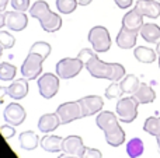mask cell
I'll list each match as a JSON object with an SVG mask.
<instances>
[{"label": "cell", "instance_id": "6da1fadb", "mask_svg": "<svg viewBox=\"0 0 160 158\" xmlns=\"http://www.w3.org/2000/svg\"><path fill=\"white\" fill-rule=\"evenodd\" d=\"M84 62V67L94 78H104L108 81H121L125 77V67L121 63H105L97 56L96 50L82 49L78 55Z\"/></svg>", "mask_w": 160, "mask_h": 158}, {"label": "cell", "instance_id": "7a4b0ae2", "mask_svg": "<svg viewBox=\"0 0 160 158\" xmlns=\"http://www.w3.org/2000/svg\"><path fill=\"white\" fill-rule=\"evenodd\" d=\"M96 125L105 134V142L111 147H119L125 142V132L119 126L118 116L110 111H101L96 118Z\"/></svg>", "mask_w": 160, "mask_h": 158}, {"label": "cell", "instance_id": "3957f363", "mask_svg": "<svg viewBox=\"0 0 160 158\" xmlns=\"http://www.w3.org/2000/svg\"><path fill=\"white\" fill-rule=\"evenodd\" d=\"M31 17L37 18L45 32H56L62 27V18L59 14H55L49 8L47 2L37 0L30 8Z\"/></svg>", "mask_w": 160, "mask_h": 158}, {"label": "cell", "instance_id": "277c9868", "mask_svg": "<svg viewBox=\"0 0 160 158\" xmlns=\"http://www.w3.org/2000/svg\"><path fill=\"white\" fill-rule=\"evenodd\" d=\"M88 42L93 46V50H96L97 53H102L110 50L111 48V36L110 31L102 25H96L88 31L87 35Z\"/></svg>", "mask_w": 160, "mask_h": 158}, {"label": "cell", "instance_id": "5b68a950", "mask_svg": "<svg viewBox=\"0 0 160 158\" xmlns=\"http://www.w3.org/2000/svg\"><path fill=\"white\" fill-rule=\"evenodd\" d=\"M138 105L139 102L135 100L133 95L119 98V101L117 102V106H115L118 119L124 123L133 122L136 119V116H138Z\"/></svg>", "mask_w": 160, "mask_h": 158}, {"label": "cell", "instance_id": "8992f818", "mask_svg": "<svg viewBox=\"0 0 160 158\" xmlns=\"http://www.w3.org/2000/svg\"><path fill=\"white\" fill-rule=\"evenodd\" d=\"M84 67V62L79 58H65L56 63V74L63 80L76 77Z\"/></svg>", "mask_w": 160, "mask_h": 158}, {"label": "cell", "instance_id": "52a82bcc", "mask_svg": "<svg viewBox=\"0 0 160 158\" xmlns=\"http://www.w3.org/2000/svg\"><path fill=\"white\" fill-rule=\"evenodd\" d=\"M45 59L41 55L28 52L25 60L22 62L21 66V74L27 80H37L42 74V63Z\"/></svg>", "mask_w": 160, "mask_h": 158}, {"label": "cell", "instance_id": "ba28073f", "mask_svg": "<svg viewBox=\"0 0 160 158\" xmlns=\"http://www.w3.org/2000/svg\"><path fill=\"white\" fill-rule=\"evenodd\" d=\"M38 90L39 94L45 100H51L58 94L59 90V76L53 73H44L38 77Z\"/></svg>", "mask_w": 160, "mask_h": 158}, {"label": "cell", "instance_id": "9c48e42d", "mask_svg": "<svg viewBox=\"0 0 160 158\" xmlns=\"http://www.w3.org/2000/svg\"><path fill=\"white\" fill-rule=\"evenodd\" d=\"M56 114H58L62 125H68V123H72L73 120L83 118L79 101H69V102L61 104L56 109Z\"/></svg>", "mask_w": 160, "mask_h": 158}, {"label": "cell", "instance_id": "30bf717a", "mask_svg": "<svg viewBox=\"0 0 160 158\" xmlns=\"http://www.w3.org/2000/svg\"><path fill=\"white\" fill-rule=\"evenodd\" d=\"M79 104H80V108H82L83 118L100 114L102 106H104V101H102V98L98 97V95H87V97H83L79 100Z\"/></svg>", "mask_w": 160, "mask_h": 158}, {"label": "cell", "instance_id": "8fae6325", "mask_svg": "<svg viewBox=\"0 0 160 158\" xmlns=\"http://www.w3.org/2000/svg\"><path fill=\"white\" fill-rule=\"evenodd\" d=\"M3 116L7 125L11 126H20L22 122L25 120V109L22 108L20 104L17 102H11L6 106L4 112H3Z\"/></svg>", "mask_w": 160, "mask_h": 158}, {"label": "cell", "instance_id": "7c38bea8", "mask_svg": "<svg viewBox=\"0 0 160 158\" xmlns=\"http://www.w3.org/2000/svg\"><path fill=\"white\" fill-rule=\"evenodd\" d=\"M28 25V17L22 11H7L6 13V27L11 31H22Z\"/></svg>", "mask_w": 160, "mask_h": 158}, {"label": "cell", "instance_id": "4fadbf2b", "mask_svg": "<svg viewBox=\"0 0 160 158\" xmlns=\"http://www.w3.org/2000/svg\"><path fill=\"white\" fill-rule=\"evenodd\" d=\"M135 8L143 17L158 18L160 16V2L158 0H138L135 3Z\"/></svg>", "mask_w": 160, "mask_h": 158}, {"label": "cell", "instance_id": "5bb4252c", "mask_svg": "<svg viewBox=\"0 0 160 158\" xmlns=\"http://www.w3.org/2000/svg\"><path fill=\"white\" fill-rule=\"evenodd\" d=\"M86 147L83 144L82 137L79 136H68L63 139V146H62V151L66 154H72V156H78L82 158L83 153H84Z\"/></svg>", "mask_w": 160, "mask_h": 158}, {"label": "cell", "instance_id": "9a60e30c", "mask_svg": "<svg viewBox=\"0 0 160 158\" xmlns=\"http://www.w3.org/2000/svg\"><path fill=\"white\" fill-rule=\"evenodd\" d=\"M138 34V31H131L125 27H121L118 35H117V45L121 49H132L136 45Z\"/></svg>", "mask_w": 160, "mask_h": 158}, {"label": "cell", "instance_id": "2e32d148", "mask_svg": "<svg viewBox=\"0 0 160 158\" xmlns=\"http://www.w3.org/2000/svg\"><path fill=\"white\" fill-rule=\"evenodd\" d=\"M142 25H143V16L136 10L135 7L129 10L122 18V27L128 28L131 31H141Z\"/></svg>", "mask_w": 160, "mask_h": 158}, {"label": "cell", "instance_id": "e0dca14e", "mask_svg": "<svg viewBox=\"0 0 160 158\" xmlns=\"http://www.w3.org/2000/svg\"><path fill=\"white\" fill-rule=\"evenodd\" d=\"M61 123V119H59L58 114H45L39 118L38 120V129L42 132V133H51V132L56 130L59 128Z\"/></svg>", "mask_w": 160, "mask_h": 158}, {"label": "cell", "instance_id": "ac0fdd59", "mask_svg": "<svg viewBox=\"0 0 160 158\" xmlns=\"http://www.w3.org/2000/svg\"><path fill=\"white\" fill-rule=\"evenodd\" d=\"M132 95L135 97V100L139 102V105H141V104L142 105H145V104H152L153 101L156 100L155 90H153L150 86L145 84V83H141V86L138 87V90H136Z\"/></svg>", "mask_w": 160, "mask_h": 158}, {"label": "cell", "instance_id": "d6986e66", "mask_svg": "<svg viewBox=\"0 0 160 158\" xmlns=\"http://www.w3.org/2000/svg\"><path fill=\"white\" fill-rule=\"evenodd\" d=\"M28 94V81L27 78H18L8 86V97L13 100H22Z\"/></svg>", "mask_w": 160, "mask_h": 158}, {"label": "cell", "instance_id": "ffe728a7", "mask_svg": "<svg viewBox=\"0 0 160 158\" xmlns=\"http://www.w3.org/2000/svg\"><path fill=\"white\" fill-rule=\"evenodd\" d=\"M41 147L48 153H59L62 151V146H63V137L61 136H53V134H47L41 139L39 142Z\"/></svg>", "mask_w": 160, "mask_h": 158}, {"label": "cell", "instance_id": "44dd1931", "mask_svg": "<svg viewBox=\"0 0 160 158\" xmlns=\"http://www.w3.org/2000/svg\"><path fill=\"white\" fill-rule=\"evenodd\" d=\"M139 35L149 44H158L160 41V27L158 24H152V22L143 24L139 31Z\"/></svg>", "mask_w": 160, "mask_h": 158}, {"label": "cell", "instance_id": "7402d4cb", "mask_svg": "<svg viewBox=\"0 0 160 158\" xmlns=\"http://www.w3.org/2000/svg\"><path fill=\"white\" fill-rule=\"evenodd\" d=\"M39 137L37 133L31 130H27V132H22L20 133V137H18V143H20V147L22 150H27V151H31V150H35L39 144Z\"/></svg>", "mask_w": 160, "mask_h": 158}, {"label": "cell", "instance_id": "603a6c76", "mask_svg": "<svg viewBox=\"0 0 160 158\" xmlns=\"http://www.w3.org/2000/svg\"><path fill=\"white\" fill-rule=\"evenodd\" d=\"M133 56L141 63H153L158 59V52L148 46H136L133 49Z\"/></svg>", "mask_w": 160, "mask_h": 158}, {"label": "cell", "instance_id": "cb8c5ba5", "mask_svg": "<svg viewBox=\"0 0 160 158\" xmlns=\"http://www.w3.org/2000/svg\"><path fill=\"white\" fill-rule=\"evenodd\" d=\"M119 86H121L124 94H131L132 95L133 92L138 90V87L141 86V81H139V78L136 77L135 74H128V76H125L121 81H119Z\"/></svg>", "mask_w": 160, "mask_h": 158}, {"label": "cell", "instance_id": "d4e9b609", "mask_svg": "<svg viewBox=\"0 0 160 158\" xmlns=\"http://www.w3.org/2000/svg\"><path fill=\"white\" fill-rule=\"evenodd\" d=\"M145 146L139 137H133L127 143V154L129 158H138L143 154Z\"/></svg>", "mask_w": 160, "mask_h": 158}, {"label": "cell", "instance_id": "484cf974", "mask_svg": "<svg viewBox=\"0 0 160 158\" xmlns=\"http://www.w3.org/2000/svg\"><path fill=\"white\" fill-rule=\"evenodd\" d=\"M143 130L155 137L160 136V118H156V116L148 118L143 123Z\"/></svg>", "mask_w": 160, "mask_h": 158}, {"label": "cell", "instance_id": "4316f807", "mask_svg": "<svg viewBox=\"0 0 160 158\" xmlns=\"http://www.w3.org/2000/svg\"><path fill=\"white\" fill-rule=\"evenodd\" d=\"M17 69L16 66L7 63V62H2L0 63V80L2 81H11L16 77Z\"/></svg>", "mask_w": 160, "mask_h": 158}, {"label": "cell", "instance_id": "83f0119b", "mask_svg": "<svg viewBox=\"0 0 160 158\" xmlns=\"http://www.w3.org/2000/svg\"><path fill=\"white\" fill-rule=\"evenodd\" d=\"M78 4V0H56V8L62 14H72L76 10Z\"/></svg>", "mask_w": 160, "mask_h": 158}, {"label": "cell", "instance_id": "f1b7e54d", "mask_svg": "<svg viewBox=\"0 0 160 158\" xmlns=\"http://www.w3.org/2000/svg\"><path fill=\"white\" fill-rule=\"evenodd\" d=\"M30 52L31 53H37V55H41L44 59H47L51 53V45L48 42L44 41H38V42H34L30 48Z\"/></svg>", "mask_w": 160, "mask_h": 158}, {"label": "cell", "instance_id": "f546056e", "mask_svg": "<svg viewBox=\"0 0 160 158\" xmlns=\"http://www.w3.org/2000/svg\"><path fill=\"white\" fill-rule=\"evenodd\" d=\"M105 98L108 100H114V98H121L124 95L121 86H119V81H112L110 86L105 88Z\"/></svg>", "mask_w": 160, "mask_h": 158}, {"label": "cell", "instance_id": "4dcf8cb0", "mask_svg": "<svg viewBox=\"0 0 160 158\" xmlns=\"http://www.w3.org/2000/svg\"><path fill=\"white\" fill-rule=\"evenodd\" d=\"M16 44V38L7 31H0V45L4 49H11Z\"/></svg>", "mask_w": 160, "mask_h": 158}, {"label": "cell", "instance_id": "1f68e13d", "mask_svg": "<svg viewBox=\"0 0 160 158\" xmlns=\"http://www.w3.org/2000/svg\"><path fill=\"white\" fill-rule=\"evenodd\" d=\"M10 4L14 10L17 11H22L25 13L27 10L31 8V4H30V0H10Z\"/></svg>", "mask_w": 160, "mask_h": 158}, {"label": "cell", "instance_id": "d6a6232c", "mask_svg": "<svg viewBox=\"0 0 160 158\" xmlns=\"http://www.w3.org/2000/svg\"><path fill=\"white\" fill-rule=\"evenodd\" d=\"M0 133H2V136L4 137L6 140H8L16 134V129H14V126H11V125H6V126H2V128H0Z\"/></svg>", "mask_w": 160, "mask_h": 158}, {"label": "cell", "instance_id": "836d02e7", "mask_svg": "<svg viewBox=\"0 0 160 158\" xmlns=\"http://www.w3.org/2000/svg\"><path fill=\"white\" fill-rule=\"evenodd\" d=\"M82 158H102V154L100 150L97 148H90V147H86L84 153H83Z\"/></svg>", "mask_w": 160, "mask_h": 158}, {"label": "cell", "instance_id": "e575fe53", "mask_svg": "<svg viewBox=\"0 0 160 158\" xmlns=\"http://www.w3.org/2000/svg\"><path fill=\"white\" fill-rule=\"evenodd\" d=\"M114 2H115V4L118 6L119 8L125 10V8H129L131 6H132L133 0H114Z\"/></svg>", "mask_w": 160, "mask_h": 158}, {"label": "cell", "instance_id": "d590c367", "mask_svg": "<svg viewBox=\"0 0 160 158\" xmlns=\"http://www.w3.org/2000/svg\"><path fill=\"white\" fill-rule=\"evenodd\" d=\"M6 95H8V87H3V86H0V104L4 102Z\"/></svg>", "mask_w": 160, "mask_h": 158}, {"label": "cell", "instance_id": "8d00e7d4", "mask_svg": "<svg viewBox=\"0 0 160 158\" xmlns=\"http://www.w3.org/2000/svg\"><path fill=\"white\" fill-rule=\"evenodd\" d=\"M6 27V13L0 11V28Z\"/></svg>", "mask_w": 160, "mask_h": 158}, {"label": "cell", "instance_id": "74e56055", "mask_svg": "<svg viewBox=\"0 0 160 158\" xmlns=\"http://www.w3.org/2000/svg\"><path fill=\"white\" fill-rule=\"evenodd\" d=\"M8 4V0H0V11H4Z\"/></svg>", "mask_w": 160, "mask_h": 158}, {"label": "cell", "instance_id": "f35d334b", "mask_svg": "<svg viewBox=\"0 0 160 158\" xmlns=\"http://www.w3.org/2000/svg\"><path fill=\"white\" fill-rule=\"evenodd\" d=\"M58 158H80V157H78V156H72V154H62V156H59Z\"/></svg>", "mask_w": 160, "mask_h": 158}, {"label": "cell", "instance_id": "ab89813d", "mask_svg": "<svg viewBox=\"0 0 160 158\" xmlns=\"http://www.w3.org/2000/svg\"><path fill=\"white\" fill-rule=\"evenodd\" d=\"M78 2H79L80 6H88L91 2H93V0H78Z\"/></svg>", "mask_w": 160, "mask_h": 158}, {"label": "cell", "instance_id": "60d3db41", "mask_svg": "<svg viewBox=\"0 0 160 158\" xmlns=\"http://www.w3.org/2000/svg\"><path fill=\"white\" fill-rule=\"evenodd\" d=\"M156 52H158V55H160V41L156 44Z\"/></svg>", "mask_w": 160, "mask_h": 158}, {"label": "cell", "instance_id": "b9f144b4", "mask_svg": "<svg viewBox=\"0 0 160 158\" xmlns=\"http://www.w3.org/2000/svg\"><path fill=\"white\" fill-rule=\"evenodd\" d=\"M156 142H158V148H159V153H160V136L156 137Z\"/></svg>", "mask_w": 160, "mask_h": 158}, {"label": "cell", "instance_id": "7bdbcfd3", "mask_svg": "<svg viewBox=\"0 0 160 158\" xmlns=\"http://www.w3.org/2000/svg\"><path fill=\"white\" fill-rule=\"evenodd\" d=\"M3 49H4V48L2 46V45H0V58H2V53H3Z\"/></svg>", "mask_w": 160, "mask_h": 158}, {"label": "cell", "instance_id": "ee69618b", "mask_svg": "<svg viewBox=\"0 0 160 158\" xmlns=\"http://www.w3.org/2000/svg\"><path fill=\"white\" fill-rule=\"evenodd\" d=\"M158 62H159V67H160V55H159V58H158Z\"/></svg>", "mask_w": 160, "mask_h": 158}, {"label": "cell", "instance_id": "f6af8a7d", "mask_svg": "<svg viewBox=\"0 0 160 158\" xmlns=\"http://www.w3.org/2000/svg\"><path fill=\"white\" fill-rule=\"evenodd\" d=\"M158 2H160V0H158Z\"/></svg>", "mask_w": 160, "mask_h": 158}]
</instances>
